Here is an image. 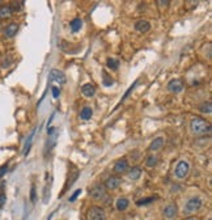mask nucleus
Instances as JSON below:
<instances>
[{"instance_id":"nucleus-21","label":"nucleus","mask_w":212,"mask_h":220,"mask_svg":"<svg viewBox=\"0 0 212 220\" xmlns=\"http://www.w3.org/2000/svg\"><path fill=\"white\" fill-rule=\"evenodd\" d=\"M199 110L202 113H204V114H211V112H212V104H211V101L203 102L202 105L199 106Z\"/></svg>"},{"instance_id":"nucleus-29","label":"nucleus","mask_w":212,"mask_h":220,"mask_svg":"<svg viewBox=\"0 0 212 220\" xmlns=\"http://www.w3.org/2000/svg\"><path fill=\"white\" fill-rule=\"evenodd\" d=\"M30 201L34 203L36 202V186L33 185L32 186V189H30Z\"/></svg>"},{"instance_id":"nucleus-1","label":"nucleus","mask_w":212,"mask_h":220,"mask_svg":"<svg viewBox=\"0 0 212 220\" xmlns=\"http://www.w3.org/2000/svg\"><path fill=\"white\" fill-rule=\"evenodd\" d=\"M190 127H191V131L195 135H204V134L211 133V125L208 122H206L204 119L199 118V117H195V118L191 119Z\"/></svg>"},{"instance_id":"nucleus-27","label":"nucleus","mask_w":212,"mask_h":220,"mask_svg":"<svg viewBox=\"0 0 212 220\" xmlns=\"http://www.w3.org/2000/svg\"><path fill=\"white\" fill-rule=\"evenodd\" d=\"M81 194V189H77V190H75V192H74V194H72L71 197H70V202H75L76 199H77V197H79Z\"/></svg>"},{"instance_id":"nucleus-30","label":"nucleus","mask_w":212,"mask_h":220,"mask_svg":"<svg viewBox=\"0 0 212 220\" xmlns=\"http://www.w3.org/2000/svg\"><path fill=\"white\" fill-rule=\"evenodd\" d=\"M7 170H8V164H4V165L0 167V178H2L5 173H7Z\"/></svg>"},{"instance_id":"nucleus-17","label":"nucleus","mask_w":212,"mask_h":220,"mask_svg":"<svg viewBox=\"0 0 212 220\" xmlns=\"http://www.w3.org/2000/svg\"><path fill=\"white\" fill-rule=\"evenodd\" d=\"M92 115H93V110H92V108H89V106L83 108V110L80 112V118H81L83 121L91 119V118H92Z\"/></svg>"},{"instance_id":"nucleus-4","label":"nucleus","mask_w":212,"mask_h":220,"mask_svg":"<svg viewBox=\"0 0 212 220\" xmlns=\"http://www.w3.org/2000/svg\"><path fill=\"white\" fill-rule=\"evenodd\" d=\"M200 207H202V201H200L198 197H194V198H190V199L186 202L185 211L187 214H193V212H197Z\"/></svg>"},{"instance_id":"nucleus-3","label":"nucleus","mask_w":212,"mask_h":220,"mask_svg":"<svg viewBox=\"0 0 212 220\" xmlns=\"http://www.w3.org/2000/svg\"><path fill=\"white\" fill-rule=\"evenodd\" d=\"M189 170H190V165H189L187 161L185 160H181L180 163L177 164V167H176V170H174V173H176V177L177 178H185L187 173H189Z\"/></svg>"},{"instance_id":"nucleus-15","label":"nucleus","mask_w":212,"mask_h":220,"mask_svg":"<svg viewBox=\"0 0 212 220\" xmlns=\"http://www.w3.org/2000/svg\"><path fill=\"white\" fill-rule=\"evenodd\" d=\"M130 206V201L127 199V198H119L118 201H117L115 203V207L118 211H125L127 210V207Z\"/></svg>"},{"instance_id":"nucleus-24","label":"nucleus","mask_w":212,"mask_h":220,"mask_svg":"<svg viewBox=\"0 0 212 220\" xmlns=\"http://www.w3.org/2000/svg\"><path fill=\"white\" fill-rule=\"evenodd\" d=\"M156 164H157V156L149 155V156L147 157V160H146V165H147L148 168H153Z\"/></svg>"},{"instance_id":"nucleus-13","label":"nucleus","mask_w":212,"mask_h":220,"mask_svg":"<svg viewBox=\"0 0 212 220\" xmlns=\"http://www.w3.org/2000/svg\"><path fill=\"white\" fill-rule=\"evenodd\" d=\"M13 13V9L11 5H2L0 7V19H9Z\"/></svg>"},{"instance_id":"nucleus-33","label":"nucleus","mask_w":212,"mask_h":220,"mask_svg":"<svg viewBox=\"0 0 212 220\" xmlns=\"http://www.w3.org/2000/svg\"><path fill=\"white\" fill-rule=\"evenodd\" d=\"M55 131H57V127H47V135H49V136L54 135Z\"/></svg>"},{"instance_id":"nucleus-2","label":"nucleus","mask_w":212,"mask_h":220,"mask_svg":"<svg viewBox=\"0 0 212 220\" xmlns=\"http://www.w3.org/2000/svg\"><path fill=\"white\" fill-rule=\"evenodd\" d=\"M88 219L89 220H106V214L104 211V208L93 206L88 211Z\"/></svg>"},{"instance_id":"nucleus-22","label":"nucleus","mask_w":212,"mask_h":220,"mask_svg":"<svg viewBox=\"0 0 212 220\" xmlns=\"http://www.w3.org/2000/svg\"><path fill=\"white\" fill-rule=\"evenodd\" d=\"M106 64H108V67L111 68L113 71H117L119 68V62L114 58H108V60H106Z\"/></svg>"},{"instance_id":"nucleus-9","label":"nucleus","mask_w":212,"mask_h":220,"mask_svg":"<svg viewBox=\"0 0 212 220\" xmlns=\"http://www.w3.org/2000/svg\"><path fill=\"white\" fill-rule=\"evenodd\" d=\"M177 212H178V208L176 205H168L164 208V218L166 220H172L177 216Z\"/></svg>"},{"instance_id":"nucleus-5","label":"nucleus","mask_w":212,"mask_h":220,"mask_svg":"<svg viewBox=\"0 0 212 220\" xmlns=\"http://www.w3.org/2000/svg\"><path fill=\"white\" fill-rule=\"evenodd\" d=\"M168 89L172 92V93H181L183 89H185V85H183V81L181 79H173L169 81L168 84Z\"/></svg>"},{"instance_id":"nucleus-19","label":"nucleus","mask_w":212,"mask_h":220,"mask_svg":"<svg viewBox=\"0 0 212 220\" xmlns=\"http://www.w3.org/2000/svg\"><path fill=\"white\" fill-rule=\"evenodd\" d=\"M34 134H36V129L29 134V136H28V139H26V142H25V146H24V155H25V156L28 155V153H29L30 146H32V140H33V136H34Z\"/></svg>"},{"instance_id":"nucleus-25","label":"nucleus","mask_w":212,"mask_h":220,"mask_svg":"<svg viewBox=\"0 0 212 220\" xmlns=\"http://www.w3.org/2000/svg\"><path fill=\"white\" fill-rule=\"evenodd\" d=\"M156 199V198H153V197H149V198H144V199H140V201H138L136 202V205L138 206H147V205H149V203H152L153 201Z\"/></svg>"},{"instance_id":"nucleus-7","label":"nucleus","mask_w":212,"mask_h":220,"mask_svg":"<svg viewBox=\"0 0 212 220\" xmlns=\"http://www.w3.org/2000/svg\"><path fill=\"white\" fill-rule=\"evenodd\" d=\"M121 184H122V180L119 177H117V176H111L110 178L106 180L105 188L108 190H115L117 188H119Z\"/></svg>"},{"instance_id":"nucleus-35","label":"nucleus","mask_w":212,"mask_h":220,"mask_svg":"<svg viewBox=\"0 0 212 220\" xmlns=\"http://www.w3.org/2000/svg\"><path fill=\"white\" fill-rule=\"evenodd\" d=\"M185 220H197V219H195V218H186Z\"/></svg>"},{"instance_id":"nucleus-32","label":"nucleus","mask_w":212,"mask_h":220,"mask_svg":"<svg viewBox=\"0 0 212 220\" xmlns=\"http://www.w3.org/2000/svg\"><path fill=\"white\" fill-rule=\"evenodd\" d=\"M22 4H24L22 2H19V3H13V5H15V7H12V9H13V11H20V9L22 8Z\"/></svg>"},{"instance_id":"nucleus-23","label":"nucleus","mask_w":212,"mask_h":220,"mask_svg":"<svg viewBox=\"0 0 212 220\" xmlns=\"http://www.w3.org/2000/svg\"><path fill=\"white\" fill-rule=\"evenodd\" d=\"M102 75H104V79H102V84L105 87H111L114 84V80L111 76H109L108 74H106V71H102Z\"/></svg>"},{"instance_id":"nucleus-14","label":"nucleus","mask_w":212,"mask_h":220,"mask_svg":"<svg viewBox=\"0 0 212 220\" xmlns=\"http://www.w3.org/2000/svg\"><path fill=\"white\" fill-rule=\"evenodd\" d=\"M81 92L85 97H93L94 93H96V88H94L92 84H84L81 88Z\"/></svg>"},{"instance_id":"nucleus-12","label":"nucleus","mask_w":212,"mask_h":220,"mask_svg":"<svg viewBox=\"0 0 212 220\" xmlns=\"http://www.w3.org/2000/svg\"><path fill=\"white\" fill-rule=\"evenodd\" d=\"M151 29V24L146 20H139L135 23V30L140 32V33H146Z\"/></svg>"},{"instance_id":"nucleus-11","label":"nucleus","mask_w":212,"mask_h":220,"mask_svg":"<svg viewBox=\"0 0 212 220\" xmlns=\"http://www.w3.org/2000/svg\"><path fill=\"white\" fill-rule=\"evenodd\" d=\"M17 30H19V25L16 23H12V24L7 25V27L4 29V36L7 38H12V37H15L16 33H17Z\"/></svg>"},{"instance_id":"nucleus-20","label":"nucleus","mask_w":212,"mask_h":220,"mask_svg":"<svg viewBox=\"0 0 212 220\" xmlns=\"http://www.w3.org/2000/svg\"><path fill=\"white\" fill-rule=\"evenodd\" d=\"M140 176H142V169L139 168V167H134V168L130 170V173H128V177H130L132 181L140 178Z\"/></svg>"},{"instance_id":"nucleus-37","label":"nucleus","mask_w":212,"mask_h":220,"mask_svg":"<svg viewBox=\"0 0 212 220\" xmlns=\"http://www.w3.org/2000/svg\"><path fill=\"white\" fill-rule=\"evenodd\" d=\"M0 58H2V54H0Z\"/></svg>"},{"instance_id":"nucleus-18","label":"nucleus","mask_w":212,"mask_h":220,"mask_svg":"<svg viewBox=\"0 0 212 220\" xmlns=\"http://www.w3.org/2000/svg\"><path fill=\"white\" fill-rule=\"evenodd\" d=\"M70 26H71V30H72V32H74V33H77V32H80V29H81L83 21H81L80 19H74V20L71 21Z\"/></svg>"},{"instance_id":"nucleus-28","label":"nucleus","mask_w":212,"mask_h":220,"mask_svg":"<svg viewBox=\"0 0 212 220\" xmlns=\"http://www.w3.org/2000/svg\"><path fill=\"white\" fill-rule=\"evenodd\" d=\"M5 202H7V195L4 192H0V208L5 205Z\"/></svg>"},{"instance_id":"nucleus-26","label":"nucleus","mask_w":212,"mask_h":220,"mask_svg":"<svg viewBox=\"0 0 212 220\" xmlns=\"http://www.w3.org/2000/svg\"><path fill=\"white\" fill-rule=\"evenodd\" d=\"M136 82H138V80H136L135 82H134V84H132V85H131L130 88H128V91H127V92L125 93V96H123V97H122V101H125V100H126V98H127L128 96H130V93H131V92H132L134 89H135V87H136Z\"/></svg>"},{"instance_id":"nucleus-36","label":"nucleus","mask_w":212,"mask_h":220,"mask_svg":"<svg viewBox=\"0 0 212 220\" xmlns=\"http://www.w3.org/2000/svg\"><path fill=\"white\" fill-rule=\"evenodd\" d=\"M22 220H28V218H26V216H25V218H24V219H22Z\"/></svg>"},{"instance_id":"nucleus-31","label":"nucleus","mask_w":212,"mask_h":220,"mask_svg":"<svg viewBox=\"0 0 212 220\" xmlns=\"http://www.w3.org/2000/svg\"><path fill=\"white\" fill-rule=\"evenodd\" d=\"M51 91H53V97H54V98H58L59 95H60L59 88H58V87H53V88H51Z\"/></svg>"},{"instance_id":"nucleus-16","label":"nucleus","mask_w":212,"mask_h":220,"mask_svg":"<svg viewBox=\"0 0 212 220\" xmlns=\"http://www.w3.org/2000/svg\"><path fill=\"white\" fill-rule=\"evenodd\" d=\"M163 146H164V138L159 136V138H156V139H155L152 143H151L149 150H151V151H159Z\"/></svg>"},{"instance_id":"nucleus-6","label":"nucleus","mask_w":212,"mask_h":220,"mask_svg":"<svg viewBox=\"0 0 212 220\" xmlns=\"http://www.w3.org/2000/svg\"><path fill=\"white\" fill-rule=\"evenodd\" d=\"M89 194H91V197L94 198L96 201H102L106 197V191H105V188H102L101 185H97L89 191Z\"/></svg>"},{"instance_id":"nucleus-38","label":"nucleus","mask_w":212,"mask_h":220,"mask_svg":"<svg viewBox=\"0 0 212 220\" xmlns=\"http://www.w3.org/2000/svg\"><path fill=\"white\" fill-rule=\"evenodd\" d=\"M208 220H212V219H208Z\"/></svg>"},{"instance_id":"nucleus-8","label":"nucleus","mask_w":212,"mask_h":220,"mask_svg":"<svg viewBox=\"0 0 212 220\" xmlns=\"http://www.w3.org/2000/svg\"><path fill=\"white\" fill-rule=\"evenodd\" d=\"M50 79L58 81L59 84H64V82L67 81L64 72H62V71H59V70H55V68L50 71Z\"/></svg>"},{"instance_id":"nucleus-34","label":"nucleus","mask_w":212,"mask_h":220,"mask_svg":"<svg viewBox=\"0 0 212 220\" xmlns=\"http://www.w3.org/2000/svg\"><path fill=\"white\" fill-rule=\"evenodd\" d=\"M159 4H161V5H168L169 2H166V0H165V2H159Z\"/></svg>"},{"instance_id":"nucleus-10","label":"nucleus","mask_w":212,"mask_h":220,"mask_svg":"<svg viewBox=\"0 0 212 220\" xmlns=\"http://www.w3.org/2000/svg\"><path fill=\"white\" fill-rule=\"evenodd\" d=\"M128 168V161L126 159H119L114 165V172L115 173H125Z\"/></svg>"}]
</instances>
